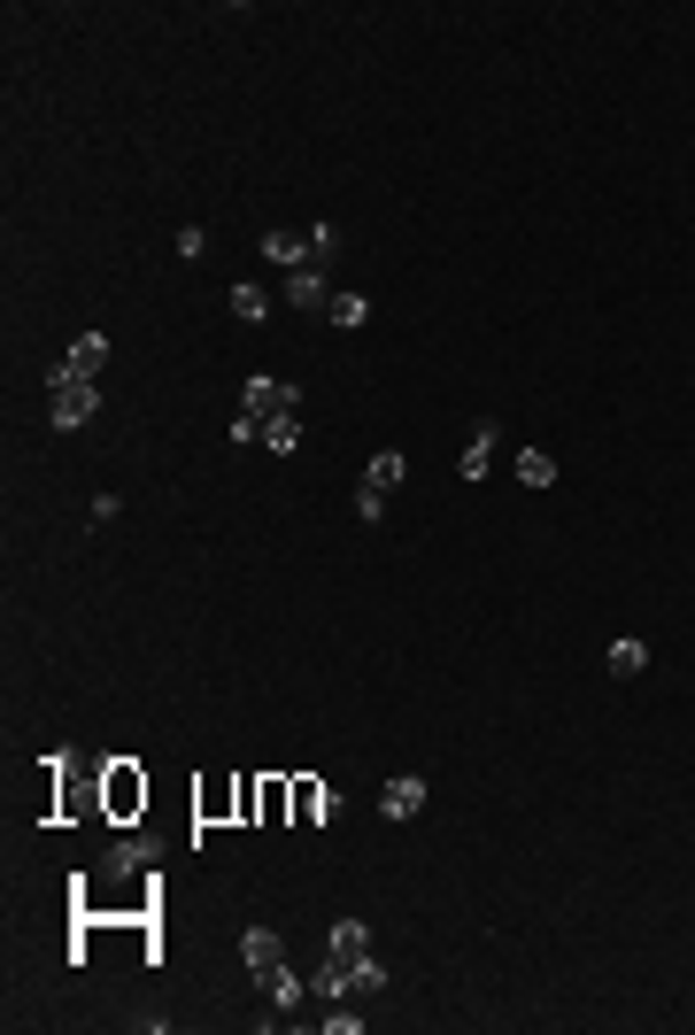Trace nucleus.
I'll use <instances>...</instances> for the list:
<instances>
[{"label": "nucleus", "mask_w": 695, "mask_h": 1035, "mask_svg": "<svg viewBox=\"0 0 695 1035\" xmlns=\"http://www.w3.org/2000/svg\"><path fill=\"white\" fill-rule=\"evenodd\" d=\"M194 819H202V827L240 819V772H232V781H202V789H194Z\"/></svg>", "instance_id": "5"}, {"label": "nucleus", "mask_w": 695, "mask_h": 1035, "mask_svg": "<svg viewBox=\"0 0 695 1035\" xmlns=\"http://www.w3.org/2000/svg\"><path fill=\"white\" fill-rule=\"evenodd\" d=\"M232 317H240V325H264V317H271V294H264V287H232Z\"/></svg>", "instance_id": "22"}, {"label": "nucleus", "mask_w": 695, "mask_h": 1035, "mask_svg": "<svg viewBox=\"0 0 695 1035\" xmlns=\"http://www.w3.org/2000/svg\"><path fill=\"white\" fill-rule=\"evenodd\" d=\"M264 989H271V1012H294V1004L309 997V982H302L294 966H279V974H264Z\"/></svg>", "instance_id": "19"}, {"label": "nucleus", "mask_w": 695, "mask_h": 1035, "mask_svg": "<svg viewBox=\"0 0 695 1035\" xmlns=\"http://www.w3.org/2000/svg\"><path fill=\"white\" fill-rule=\"evenodd\" d=\"M356 989H387V966H379V959H371V951H364V959H356Z\"/></svg>", "instance_id": "26"}, {"label": "nucleus", "mask_w": 695, "mask_h": 1035, "mask_svg": "<svg viewBox=\"0 0 695 1035\" xmlns=\"http://www.w3.org/2000/svg\"><path fill=\"white\" fill-rule=\"evenodd\" d=\"M279 819H294V781H286V772L264 781V827H279Z\"/></svg>", "instance_id": "20"}, {"label": "nucleus", "mask_w": 695, "mask_h": 1035, "mask_svg": "<svg viewBox=\"0 0 695 1035\" xmlns=\"http://www.w3.org/2000/svg\"><path fill=\"white\" fill-rule=\"evenodd\" d=\"M348 989H356V966H348V959H332V951H325V966L309 974V997H325V1004H340Z\"/></svg>", "instance_id": "10"}, {"label": "nucleus", "mask_w": 695, "mask_h": 1035, "mask_svg": "<svg viewBox=\"0 0 695 1035\" xmlns=\"http://www.w3.org/2000/svg\"><path fill=\"white\" fill-rule=\"evenodd\" d=\"M402 479H410V456H402V449H379V456L364 464V487H379V495L402 487Z\"/></svg>", "instance_id": "14"}, {"label": "nucleus", "mask_w": 695, "mask_h": 1035, "mask_svg": "<svg viewBox=\"0 0 695 1035\" xmlns=\"http://www.w3.org/2000/svg\"><path fill=\"white\" fill-rule=\"evenodd\" d=\"M356 518H364V526H379V518H387V495H379V487H356Z\"/></svg>", "instance_id": "25"}, {"label": "nucleus", "mask_w": 695, "mask_h": 1035, "mask_svg": "<svg viewBox=\"0 0 695 1035\" xmlns=\"http://www.w3.org/2000/svg\"><path fill=\"white\" fill-rule=\"evenodd\" d=\"M101 812L109 819H139L147 812V772L132 757H101Z\"/></svg>", "instance_id": "1"}, {"label": "nucleus", "mask_w": 695, "mask_h": 1035, "mask_svg": "<svg viewBox=\"0 0 695 1035\" xmlns=\"http://www.w3.org/2000/svg\"><path fill=\"white\" fill-rule=\"evenodd\" d=\"M240 410H247V417H286V410H302V387H286V379H271V372H255V379L240 387Z\"/></svg>", "instance_id": "3"}, {"label": "nucleus", "mask_w": 695, "mask_h": 1035, "mask_svg": "<svg viewBox=\"0 0 695 1035\" xmlns=\"http://www.w3.org/2000/svg\"><path fill=\"white\" fill-rule=\"evenodd\" d=\"M264 449H271V456H294V449H302V410L264 417Z\"/></svg>", "instance_id": "16"}, {"label": "nucleus", "mask_w": 695, "mask_h": 1035, "mask_svg": "<svg viewBox=\"0 0 695 1035\" xmlns=\"http://www.w3.org/2000/svg\"><path fill=\"white\" fill-rule=\"evenodd\" d=\"M101 364H109V332H77V340H70V356H62V372H70V379H101Z\"/></svg>", "instance_id": "8"}, {"label": "nucleus", "mask_w": 695, "mask_h": 1035, "mask_svg": "<svg viewBox=\"0 0 695 1035\" xmlns=\"http://www.w3.org/2000/svg\"><path fill=\"white\" fill-rule=\"evenodd\" d=\"M517 479L526 487H557V456L549 449H517Z\"/></svg>", "instance_id": "21"}, {"label": "nucleus", "mask_w": 695, "mask_h": 1035, "mask_svg": "<svg viewBox=\"0 0 695 1035\" xmlns=\"http://www.w3.org/2000/svg\"><path fill=\"white\" fill-rule=\"evenodd\" d=\"M325 951H332V959H348V966H356V959L371 951V927H364V920H332V935H325Z\"/></svg>", "instance_id": "12"}, {"label": "nucleus", "mask_w": 695, "mask_h": 1035, "mask_svg": "<svg viewBox=\"0 0 695 1035\" xmlns=\"http://www.w3.org/2000/svg\"><path fill=\"white\" fill-rule=\"evenodd\" d=\"M379 812L387 819H417L425 812V772H394V781L379 789Z\"/></svg>", "instance_id": "7"}, {"label": "nucleus", "mask_w": 695, "mask_h": 1035, "mask_svg": "<svg viewBox=\"0 0 695 1035\" xmlns=\"http://www.w3.org/2000/svg\"><path fill=\"white\" fill-rule=\"evenodd\" d=\"M332 255H340V232H332V224H309V264H332Z\"/></svg>", "instance_id": "24"}, {"label": "nucleus", "mask_w": 695, "mask_h": 1035, "mask_svg": "<svg viewBox=\"0 0 695 1035\" xmlns=\"http://www.w3.org/2000/svg\"><path fill=\"white\" fill-rule=\"evenodd\" d=\"M495 449H502V434H495V425H479L472 449L456 456V472H464V479H487V472H495Z\"/></svg>", "instance_id": "13"}, {"label": "nucleus", "mask_w": 695, "mask_h": 1035, "mask_svg": "<svg viewBox=\"0 0 695 1035\" xmlns=\"http://www.w3.org/2000/svg\"><path fill=\"white\" fill-rule=\"evenodd\" d=\"M240 959H247V974L264 982V974H279L286 966V942H279V927H247L240 935Z\"/></svg>", "instance_id": "6"}, {"label": "nucleus", "mask_w": 695, "mask_h": 1035, "mask_svg": "<svg viewBox=\"0 0 695 1035\" xmlns=\"http://www.w3.org/2000/svg\"><path fill=\"white\" fill-rule=\"evenodd\" d=\"M255 819H264V781L240 772V827H255Z\"/></svg>", "instance_id": "23"}, {"label": "nucleus", "mask_w": 695, "mask_h": 1035, "mask_svg": "<svg viewBox=\"0 0 695 1035\" xmlns=\"http://www.w3.org/2000/svg\"><path fill=\"white\" fill-rule=\"evenodd\" d=\"M47 387H54V410H47V417L62 425V434L94 425V410H101V387H94V379H70V372L54 364V372H47Z\"/></svg>", "instance_id": "2"}, {"label": "nucleus", "mask_w": 695, "mask_h": 1035, "mask_svg": "<svg viewBox=\"0 0 695 1035\" xmlns=\"http://www.w3.org/2000/svg\"><path fill=\"white\" fill-rule=\"evenodd\" d=\"M317 819H340V789L309 781V772H294V827H317Z\"/></svg>", "instance_id": "4"}, {"label": "nucleus", "mask_w": 695, "mask_h": 1035, "mask_svg": "<svg viewBox=\"0 0 695 1035\" xmlns=\"http://www.w3.org/2000/svg\"><path fill=\"white\" fill-rule=\"evenodd\" d=\"M139 866H155V842H117V850L101 857V881H132Z\"/></svg>", "instance_id": "11"}, {"label": "nucleus", "mask_w": 695, "mask_h": 1035, "mask_svg": "<svg viewBox=\"0 0 695 1035\" xmlns=\"http://www.w3.org/2000/svg\"><path fill=\"white\" fill-rule=\"evenodd\" d=\"M602 665H611V680H642V672H649V642H611V657H602Z\"/></svg>", "instance_id": "17"}, {"label": "nucleus", "mask_w": 695, "mask_h": 1035, "mask_svg": "<svg viewBox=\"0 0 695 1035\" xmlns=\"http://www.w3.org/2000/svg\"><path fill=\"white\" fill-rule=\"evenodd\" d=\"M325 325H332V332H356V325H371V302H364V294H332V302H325Z\"/></svg>", "instance_id": "15"}, {"label": "nucleus", "mask_w": 695, "mask_h": 1035, "mask_svg": "<svg viewBox=\"0 0 695 1035\" xmlns=\"http://www.w3.org/2000/svg\"><path fill=\"white\" fill-rule=\"evenodd\" d=\"M264 255H271L279 271H309V232H286V224L264 232Z\"/></svg>", "instance_id": "9"}, {"label": "nucleus", "mask_w": 695, "mask_h": 1035, "mask_svg": "<svg viewBox=\"0 0 695 1035\" xmlns=\"http://www.w3.org/2000/svg\"><path fill=\"white\" fill-rule=\"evenodd\" d=\"M286 302L294 309H325L332 294H325V271H286Z\"/></svg>", "instance_id": "18"}]
</instances>
